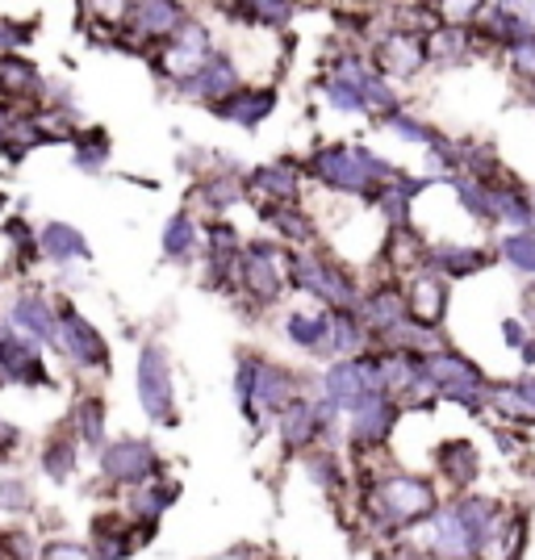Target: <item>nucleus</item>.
Listing matches in <instances>:
<instances>
[{"instance_id":"1","label":"nucleus","mask_w":535,"mask_h":560,"mask_svg":"<svg viewBox=\"0 0 535 560\" xmlns=\"http://www.w3.org/2000/svg\"><path fill=\"white\" fill-rule=\"evenodd\" d=\"M310 172L326 188H339V192H369L394 176V167L385 160H376L373 151H360V147H326L310 160Z\"/></svg>"},{"instance_id":"2","label":"nucleus","mask_w":535,"mask_h":560,"mask_svg":"<svg viewBox=\"0 0 535 560\" xmlns=\"http://www.w3.org/2000/svg\"><path fill=\"white\" fill-rule=\"evenodd\" d=\"M234 394L243 401L247 419H256L259 410H264V415H284V410L298 401V381H293L289 369H280V364L243 360V364H239V376H234Z\"/></svg>"},{"instance_id":"3","label":"nucleus","mask_w":535,"mask_h":560,"mask_svg":"<svg viewBox=\"0 0 535 560\" xmlns=\"http://www.w3.org/2000/svg\"><path fill=\"white\" fill-rule=\"evenodd\" d=\"M289 280L302 289V293H314V298H323L330 302L335 310H351V305H360V289H356V280L344 272V268H335V264H326L318 256H298L289 259Z\"/></svg>"},{"instance_id":"4","label":"nucleus","mask_w":535,"mask_h":560,"mask_svg":"<svg viewBox=\"0 0 535 560\" xmlns=\"http://www.w3.org/2000/svg\"><path fill=\"white\" fill-rule=\"evenodd\" d=\"M139 401L142 410L163 427H176V401H172V364H167V351L160 343H147L139 355Z\"/></svg>"},{"instance_id":"5","label":"nucleus","mask_w":535,"mask_h":560,"mask_svg":"<svg viewBox=\"0 0 535 560\" xmlns=\"http://www.w3.org/2000/svg\"><path fill=\"white\" fill-rule=\"evenodd\" d=\"M59 314V335H55V343L63 348L71 364H80V369H105L109 364V343L101 339V330L75 310V305H59L55 310Z\"/></svg>"},{"instance_id":"6","label":"nucleus","mask_w":535,"mask_h":560,"mask_svg":"<svg viewBox=\"0 0 535 560\" xmlns=\"http://www.w3.org/2000/svg\"><path fill=\"white\" fill-rule=\"evenodd\" d=\"M376 506L381 514L389 518V523H415V518H427V514H435V490H431V481H422V477H389V481H381V490H376Z\"/></svg>"},{"instance_id":"7","label":"nucleus","mask_w":535,"mask_h":560,"mask_svg":"<svg viewBox=\"0 0 535 560\" xmlns=\"http://www.w3.org/2000/svg\"><path fill=\"white\" fill-rule=\"evenodd\" d=\"M206 63H210V38H206L201 22H188L185 18V25L172 34V43L163 50V71L185 84V80H193Z\"/></svg>"},{"instance_id":"8","label":"nucleus","mask_w":535,"mask_h":560,"mask_svg":"<svg viewBox=\"0 0 535 560\" xmlns=\"http://www.w3.org/2000/svg\"><path fill=\"white\" fill-rule=\"evenodd\" d=\"M101 472L117 486H139L155 472V452L142 440H114L101 452Z\"/></svg>"},{"instance_id":"9","label":"nucleus","mask_w":535,"mask_h":560,"mask_svg":"<svg viewBox=\"0 0 535 560\" xmlns=\"http://www.w3.org/2000/svg\"><path fill=\"white\" fill-rule=\"evenodd\" d=\"M0 381H18V385H47L43 373V355L38 348L18 335L13 327H0Z\"/></svg>"},{"instance_id":"10","label":"nucleus","mask_w":535,"mask_h":560,"mask_svg":"<svg viewBox=\"0 0 535 560\" xmlns=\"http://www.w3.org/2000/svg\"><path fill=\"white\" fill-rule=\"evenodd\" d=\"M213 114L222 117V121H234V126H259L264 117L277 109V89H234L226 101H218L210 105Z\"/></svg>"},{"instance_id":"11","label":"nucleus","mask_w":535,"mask_h":560,"mask_svg":"<svg viewBox=\"0 0 535 560\" xmlns=\"http://www.w3.org/2000/svg\"><path fill=\"white\" fill-rule=\"evenodd\" d=\"M422 63H427V43L410 30H397L376 47V68L389 75H415Z\"/></svg>"},{"instance_id":"12","label":"nucleus","mask_w":535,"mask_h":560,"mask_svg":"<svg viewBox=\"0 0 535 560\" xmlns=\"http://www.w3.org/2000/svg\"><path fill=\"white\" fill-rule=\"evenodd\" d=\"M394 419H397V406L389 401V394L373 397L360 410H351V440L360 447H376L394 431Z\"/></svg>"},{"instance_id":"13","label":"nucleus","mask_w":535,"mask_h":560,"mask_svg":"<svg viewBox=\"0 0 535 560\" xmlns=\"http://www.w3.org/2000/svg\"><path fill=\"white\" fill-rule=\"evenodd\" d=\"M431 552L443 560H468L473 552H477V544H473V536H468V527L461 523V514L452 511V506L431 518Z\"/></svg>"},{"instance_id":"14","label":"nucleus","mask_w":535,"mask_h":560,"mask_svg":"<svg viewBox=\"0 0 535 560\" xmlns=\"http://www.w3.org/2000/svg\"><path fill=\"white\" fill-rule=\"evenodd\" d=\"M234 63L226 59V55H210V63L197 71L193 80H185L181 89H185V96H197V101H210V105H218V101H226V96L234 93Z\"/></svg>"},{"instance_id":"15","label":"nucleus","mask_w":535,"mask_h":560,"mask_svg":"<svg viewBox=\"0 0 535 560\" xmlns=\"http://www.w3.org/2000/svg\"><path fill=\"white\" fill-rule=\"evenodd\" d=\"M406 305H410V314L419 318L422 327H440L443 310H447V280L435 277V272L415 277L410 293H406Z\"/></svg>"},{"instance_id":"16","label":"nucleus","mask_w":535,"mask_h":560,"mask_svg":"<svg viewBox=\"0 0 535 560\" xmlns=\"http://www.w3.org/2000/svg\"><path fill=\"white\" fill-rule=\"evenodd\" d=\"M406 314H410V305H406V293L402 289H376L369 293L364 302H360V327L369 330H394L397 323H406Z\"/></svg>"},{"instance_id":"17","label":"nucleus","mask_w":535,"mask_h":560,"mask_svg":"<svg viewBox=\"0 0 535 560\" xmlns=\"http://www.w3.org/2000/svg\"><path fill=\"white\" fill-rule=\"evenodd\" d=\"M9 323H18V330L43 339V343H55V335H59V314H55L47 305V298H38V293H22V298L13 302Z\"/></svg>"},{"instance_id":"18","label":"nucleus","mask_w":535,"mask_h":560,"mask_svg":"<svg viewBox=\"0 0 535 560\" xmlns=\"http://www.w3.org/2000/svg\"><path fill=\"white\" fill-rule=\"evenodd\" d=\"M272 247L268 243H256L252 247V256L243 259V284L256 293L259 302H272L280 293V272H277V264H272Z\"/></svg>"},{"instance_id":"19","label":"nucleus","mask_w":535,"mask_h":560,"mask_svg":"<svg viewBox=\"0 0 535 560\" xmlns=\"http://www.w3.org/2000/svg\"><path fill=\"white\" fill-rule=\"evenodd\" d=\"M130 18H135V30H142V34H155V38H172V34L185 25V13H181L176 4H160V0L130 4Z\"/></svg>"},{"instance_id":"20","label":"nucleus","mask_w":535,"mask_h":560,"mask_svg":"<svg viewBox=\"0 0 535 560\" xmlns=\"http://www.w3.org/2000/svg\"><path fill=\"white\" fill-rule=\"evenodd\" d=\"M0 93L4 96H38L43 75L25 55H0Z\"/></svg>"},{"instance_id":"21","label":"nucleus","mask_w":535,"mask_h":560,"mask_svg":"<svg viewBox=\"0 0 535 560\" xmlns=\"http://www.w3.org/2000/svg\"><path fill=\"white\" fill-rule=\"evenodd\" d=\"M318 431H323V422H318V410H314L310 401H293V406L280 415V440H284L289 452L305 447Z\"/></svg>"},{"instance_id":"22","label":"nucleus","mask_w":535,"mask_h":560,"mask_svg":"<svg viewBox=\"0 0 535 560\" xmlns=\"http://www.w3.org/2000/svg\"><path fill=\"white\" fill-rule=\"evenodd\" d=\"M427 264H431L435 272H443V277H473V272L486 268L489 256L481 247H452V243H440Z\"/></svg>"},{"instance_id":"23","label":"nucleus","mask_w":535,"mask_h":560,"mask_svg":"<svg viewBox=\"0 0 535 560\" xmlns=\"http://www.w3.org/2000/svg\"><path fill=\"white\" fill-rule=\"evenodd\" d=\"M43 256L47 259H59V264H68V259H89V243H84V234L68 226V222H50L47 231H43Z\"/></svg>"},{"instance_id":"24","label":"nucleus","mask_w":535,"mask_h":560,"mask_svg":"<svg viewBox=\"0 0 535 560\" xmlns=\"http://www.w3.org/2000/svg\"><path fill=\"white\" fill-rule=\"evenodd\" d=\"M256 188L272 197V206H293V197H298V167L289 164V160L259 167V172H256Z\"/></svg>"},{"instance_id":"25","label":"nucleus","mask_w":535,"mask_h":560,"mask_svg":"<svg viewBox=\"0 0 535 560\" xmlns=\"http://www.w3.org/2000/svg\"><path fill=\"white\" fill-rule=\"evenodd\" d=\"M440 468H443V477H447L452 486H468V481L481 472V460H477L473 444L456 440V444H443L440 447Z\"/></svg>"},{"instance_id":"26","label":"nucleus","mask_w":535,"mask_h":560,"mask_svg":"<svg viewBox=\"0 0 535 560\" xmlns=\"http://www.w3.org/2000/svg\"><path fill=\"white\" fill-rule=\"evenodd\" d=\"M468 55V30L461 25H435L431 38H427V59H440V63H452V59H465Z\"/></svg>"},{"instance_id":"27","label":"nucleus","mask_w":535,"mask_h":560,"mask_svg":"<svg viewBox=\"0 0 535 560\" xmlns=\"http://www.w3.org/2000/svg\"><path fill=\"white\" fill-rule=\"evenodd\" d=\"M360 343H364V327H360V323H351L348 314H330L323 348L330 351V355H351Z\"/></svg>"},{"instance_id":"28","label":"nucleus","mask_w":535,"mask_h":560,"mask_svg":"<svg viewBox=\"0 0 535 560\" xmlns=\"http://www.w3.org/2000/svg\"><path fill=\"white\" fill-rule=\"evenodd\" d=\"M326 323L330 318H318V314H289L284 323V335L305 351H318L326 343Z\"/></svg>"},{"instance_id":"29","label":"nucleus","mask_w":535,"mask_h":560,"mask_svg":"<svg viewBox=\"0 0 535 560\" xmlns=\"http://www.w3.org/2000/svg\"><path fill=\"white\" fill-rule=\"evenodd\" d=\"M193 243H197V226L188 213H176L167 226H163V256L167 259H188L193 256Z\"/></svg>"},{"instance_id":"30","label":"nucleus","mask_w":535,"mask_h":560,"mask_svg":"<svg viewBox=\"0 0 535 560\" xmlns=\"http://www.w3.org/2000/svg\"><path fill=\"white\" fill-rule=\"evenodd\" d=\"M172 502H176V486H142L130 498V506H135V514H139L142 523H155L163 514V506H172Z\"/></svg>"},{"instance_id":"31","label":"nucleus","mask_w":535,"mask_h":560,"mask_svg":"<svg viewBox=\"0 0 535 560\" xmlns=\"http://www.w3.org/2000/svg\"><path fill=\"white\" fill-rule=\"evenodd\" d=\"M502 259L519 268V272H527L535 277V231H514L502 238Z\"/></svg>"},{"instance_id":"32","label":"nucleus","mask_w":535,"mask_h":560,"mask_svg":"<svg viewBox=\"0 0 535 560\" xmlns=\"http://www.w3.org/2000/svg\"><path fill=\"white\" fill-rule=\"evenodd\" d=\"M75 427H80V440L89 447H101V435H105V406L101 397H84L75 406Z\"/></svg>"},{"instance_id":"33","label":"nucleus","mask_w":535,"mask_h":560,"mask_svg":"<svg viewBox=\"0 0 535 560\" xmlns=\"http://www.w3.org/2000/svg\"><path fill=\"white\" fill-rule=\"evenodd\" d=\"M109 160V139L101 135V130H84L80 139H75V167H84V172H101Z\"/></svg>"},{"instance_id":"34","label":"nucleus","mask_w":535,"mask_h":560,"mask_svg":"<svg viewBox=\"0 0 535 560\" xmlns=\"http://www.w3.org/2000/svg\"><path fill=\"white\" fill-rule=\"evenodd\" d=\"M264 218H272V226H277L284 238H293V243H298V238H302V243H305V238H314L310 218H305V213H298L293 206H268V210H264Z\"/></svg>"},{"instance_id":"35","label":"nucleus","mask_w":535,"mask_h":560,"mask_svg":"<svg viewBox=\"0 0 535 560\" xmlns=\"http://www.w3.org/2000/svg\"><path fill=\"white\" fill-rule=\"evenodd\" d=\"M243 197V188L234 180V172H222V176H210L206 185H201V201L210 206V210H226Z\"/></svg>"},{"instance_id":"36","label":"nucleus","mask_w":535,"mask_h":560,"mask_svg":"<svg viewBox=\"0 0 535 560\" xmlns=\"http://www.w3.org/2000/svg\"><path fill=\"white\" fill-rule=\"evenodd\" d=\"M43 468H47L55 481H68V477H71V468H75V452H71V444L63 440V435H55V440L47 444Z\"/></svg>"},{"instance_id":"37","label":"nucleus","mask_w":535,"mask_h":560,"mask_svg":"<svg viewBox=\"0 0 535 560\" xmlns=\"http://www.w3.org/2000/svg\"><path fill=\"white\" fill-rule=\"evenodd\" d=\"M389 130H394L397 139H406V142H422V147H440V135L431 130V126H419L415 117H406V114H394L389 121H385Z\"/></svg>"},{"instance_id":"38","label":"nucleus","mask_w":535,"mask_h":560,"mask_svg":"<svg viewBox=\"0 0 535 560\" xmlns=\"http://www.w3.org/2000/svg\"><path fill=\"white\" fill-rule=\"evenodd\" d=\"M511 68H514V75H523L527 84H535V34L511 47Z\"/></svg>"},{"instance_id":"39","label":"nucleus","mask_w":535,"mask_h":560,"mask_svg":"<svg viewBox=\"0 0 535 560\" xmlns=\"http://www.w3.org/2000/svg\"><path fill=\"white\" fill-rule=\"evenodd\" d=\"M310 477H314L323 490H335V486H339V465H335V456H330V452H314V456H310Z\"/></svg>"},{"instance_id":"40","label":"nucleus","mask_w":535,"mask_h":560,"mask_svg":"<svg viewBox=\"0 0 535 560\" xmlns=\"http://www.w3.org/2000/svg\"><path fill=\"white\" fill-rule=\"evenodd\" d=\"M30 506V490L22 481H0V511H25Z\"/></svg>"},{"instance_id":"41","label":"nucleus","mask_w":535,"mask_h":560,"mask_svg":"<svg viewBox=\"0 0 535 560\" xmlns=\"http://www.w3.org/2000/svg\"><path fill=\"white\" fill-rule=\"evenodd\" d=\"M252 18H259V25H284L293 18V4H252Z\"/></svg>"},{"instance_id":"42","label":"nucleus","mask_w":535,"mask_h":560,"mask_svg":"<svg viewBox=\"0 0 535 560\" xmlns=\"http://www.w3.org/2000/svg\"><path fill=\"white\" fill-rule=\"evenodd\" d=\"M43 560H93L89 557V548L84 544H68V539H59V544H50Z\"/></svg>"},{"instance_id":"43","label":"nucleus","mask_w":535,"mask_h":560,"mask_svg":"<svg viewBox=\"0 0 535 560\" xmlns=\"http://www.w3.org/2000/svg\"><path fill=\"white\" fill-rule=\"evenodd\" d=\"M25 38H30V30H25V25L0 22V55H13V47H22Z\"/></svg>"},{"instance_id":"44","label":"nucleus","mask_w":535,"mask_h":560,"mask_svg":"<svg viewBox=\"0 0 535 560\" xmlns=\"http://www.w3.org/2000/svg\"><path fill=\"white\" fill-rule=\"evenodd\" d=\"M18 440H22V431L0 419V460H4V452H13V447H18Z\"/></svg>"},{"instance_id":"45","label":"nucleus","mask_w":535,"mask_h":560,"mask_svg":"<svg viewBox=\"0 0 535 560\" xmlns=\"http://www.w3.org/2000/svg\"><path fill=\"white\" fill-rule=\"evenodd\" d=\"M13 121H18V117L9 114V105H0V142L9 139V130H13Z\"/></svg>"}]
</instances>
